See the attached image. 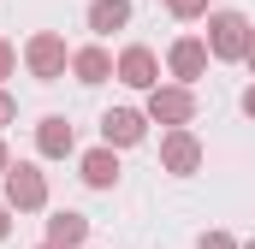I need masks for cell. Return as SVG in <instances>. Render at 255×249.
Returning a JSON list of instances; mask_svg holds the SVG:
<instances>
[{
  "label": "cell",
  "instance_id": "cell-4",
  "mask_svg": "<svg viewBox=\"0 0 255 249\" xmlns=\"http://www.w3.org/2000/svg\"><path fill=\"white\" fill-rule=\"evenodd\" d=\"M6 208L12 214H36V208H48V178L30 166V160H18V166H6Z\"/></svg>",
  "mask_w": 255,
  "mask_h": 249
},
{
  "label": "cell",
  "instance_id": "cell-9",
  "mask_svg": "<svg viewBox=\"0 0 255 249\" xmlns=\"http://www.w3.org/2000/svg\"><path fill=\"white\" fill-rule=\"evenodd\" d=\"M71 148H77V130H71V119L48 113V119L36 124V154H42V160H65Z\"/></svg>",
  "mask_w": 255,
  "mask_h": 249
},
{
  "label": "cell",
  "instance_id": "cell-1",
  "mask_svg": "<svg viewBox=\"0 0 255 249\" xmlns=\"http://www.w3.org/2000/svg\"><path fill=\"white\" fill-rule=\"evenodd\" d=\"M24 65H30V77H36V83H60L65 65H71L65 36H60V30H36V36L24 42Z\"/></svg>",
  "mask_w": 255,
  "mask_h": 249
},
{
  "label": "cell",
  "instance_id": "cell-8",
  "mask_svg": "<svg viewBox=\"0 0 255 249\" xmlns=\"http://www.w3.org/2000/svg\"><path fill=\"white\" fill-rule=\"evenodd\" d=\"M148 136V113H136V107H113V113H101V142H113V148H136Z\"/></svg>",
  "mask_w": 255,
  "mask_h": 249
},
{
  "label": "cell",
  "instance_id": "cell-3",
  "mask_svg": "<svg viewBox=\"0 0 255 249\" xmlns=\"http://www.w3.org/2000/svg\"><path fill=\"white\" fill-rule=\"evenodd\" d=\"M196 119V89L190 83H154L148 89V124H190Z\"/></svg>",
  "mask_w": 255,
  "mask_h": 249
},
{
  "label": "cell",
  "instance_id": "cell-19",
  "mask_svg": "<svg viewBox=\"0 0 255 249\" xmlns=\"http://www.w3.org/2000/svg\"><path fill=\"white\" fill-rule=\"evenodd\" d=\"M244 113H250V119H255V83H250V89H244Z\"/></svg>",
  "mask_w": 255,
  "mask_h": 249
},
{
  "label": "cell",
  "instance_id": "cell-5",
  "mask_svg": "<svg viewBox=\"0 0 255 249\" xmlns=\"http://www.w3.org/2000/svg\"><path fill=\"white\" fill-rule=\"evenodd\" d=\"M160 166H166L172 178H190L196 166H202V142H196L190 124H172V130L160 136Z\"/></svg>",
  "mask_w": 255,
  "mask_h": 249
},
{
  "label": "cell",
  "instance_id": "cell-20",
  "mask_svg": "<svg viewBox=\"0 0 255 249\" xmlns=\"http://www.w3.org/2000/svg\"><path fill=\"white\" fill-rule=\"evenodd\" d=\"M244 65H250V71H255V30H250V54H244Z\"/></svg>",
  "mask_w": 255,
  "mask_h": 249
},
{
  "label": "cell",
  "instance_id": "cell-6",
  "mask_svg": "<svg viewBox=\"0 0 255 249\" xmlns=\"http://www.w3.org/2000/svg\"><path fill=\"white\" fill-rule=\"evenodd\" d=\"M113 77H119L125 89H142V95H148V89L160 83V60H154V48H142V42L125 48V54L113 60Z\"/></svg>",
  "mask_w": 255,
  "mask_h": 249
},
{
  "label": "cell",
  "instance_id": "cell-17",
  "mask_svg": "<svg viewBox=\"0 0 255 249\" xmlns=\"http://www.w3.org/2000/svg\"><path fill=\"white\" fill-rule=\"evenodd\" d=\"M12 119H18V101H12V95L0 89V124H12Z\"/></svg>",
  "mask_w": 255,
  "mask_h": 249
},
{
  "label": "cell",
  "instance_id": "cell-16",
  "mask_svg": "<svg viewBox=\"0 0 255 249\" xmlns=\"http://www.w3.org/2000/svg\"><path fill=\"white\" fill-rule=\"evenodd\" d=\"M196 249H244V244H232L226 232H202V244H196Z\"/></svg>",
  "mask_w": 255,
  "mask_h": 249
},
{
  "label": "cell",
  "instance_id": "cell-21",
  "mask_svg": "<svg viewBox=\"0 0 255 249\" xmlns=\"http://www.w3.org/2000/svg\"><path fill=\"white\" fill-rule=\"evenodd\" d=\"M6 166H12V154H6V142H0V178H6Z\"/></svg>",
  "mask_w": 255,
  "mask_h": 249
},
{
  "label": "cell",
  "instance_id": "cell-7",
  "mask_svg": "<svg viewBox=\"0 0 255 249\" xmlns=\"http://www.w3.org/2000/svg\"><path fill=\"white\" fill-rule=\"evenodd\" d=\"M208 60H214V54H208V42H202V36H178V42L166 48V71H172L178 83H196V77L208 71Z\"/></svg>",
  "mask_w": 255,
  "mask_h": 249
},
{
  "label": "cell",
  "instance_id": "cell-22",
  "mask_svg": "<svg viewBox=\"0 0 255 249\" xmlns=\"http://www.w3.org/2000/svg\"><path fill=\"white\" fill-rule=\"evenodd\" d=\"M36 249H60V244H36Z\"/></svg>",
  "mask_w": 255,
  "mask_h": 249
},
{
  "label": "cell",
  "instance_id": "cell-12",
  "mask_svg": "<svg viewBox=\"0 0 255 249\" xmlns=\"http://www.w3.org/2000/svg\"><path fill=\"white\" fill-rule=\"evenodd\" d=\"M48 244H60V249H83V244H89V220H83V214H71V208H60V214L48 220Z\"/></svg>",
  "mask_w": 255,
  "mask_h": 249
},
{
  "label": "cell",
  "instance_id": "cell-11",
  "mask_svg": "<svg viewBox=\"0 0 255 249\" xmlns=\"http://www.w3.org/2000/svg\"><path fill=\"white\" fill-rule=\"evenodd\" d=\"M71 77H77V83H89V89H95V83H107V77H113V54H107L101 42L77 48V54H71Z\"/></svg>",
  "mask_w": 255,
  "mask_h": 249
},
{
  "label": "cell",
  "instance_id": "cell-13",
  "mask_svg": "<svg viewBox=\"0 0 255 249\" xmlns=\"http://www.w3.org/2000/svg\"><path fill=\"white\" fill-rule=\"evenodd\" d=\"M130 24V0H89V30L95 36H113Z\"/></svg>",
  "mask_w": 255,
  "mask_h": 249
},
{
  "label": "cell",
  "instance_id": "cell-23",
  "mask_svg": "<svg viewBox=\"0 0 255 249\" xmlns=\"http://www.w3.org/2000/svg\"><path fill=\"white\" fill-rule=\"evenodd\" d=\"M244 249H255V238H250V244H244Z\"/></svg>",
  "mask_w": 255,
  "mask_h": 249
},
{
  "label": "cell",
  "instance_id": "cell-2",
  "mask_svg": "<svg viewBox=\"0 0 255 249\" xmlns=\"http://www.w3.org/2000/svg\"><path fill=\"white\" fill-rule=\"evenodd\" d=\"M250 18H244V12H208V36H202V42H208V54H214V60H244V54H250Z\"/></svg>",
  "mask_w": 255,
  "mask_h": 249
},
{
  "label": "cell",
  "instance_id": "cell-15",
  "mask_svg": "<svg viewBox=\"0 0 255 249\" xmlns=\"http://www.w3.org/2000/svg\"><path fill=\"white\" fill-rule=\"evenodd\" d=\"M12 71H18V48H12V42H6V36H0V83H6V77H12Z\"/></svg>",
  "mask_w": 255,
  "mask_h": 249
},
{
  "label": "cell",
  "instance_id": "cell-14",
  "mask_svg": "<svg viewBox=\"0 0 255 249\" xmlns=\"http://www.w3.org/2000/svg\"><path fill=\"white\" fill-rule=\"evenodd\" d=\"M166 12H172V18H202L208 0H166Z\"/></svg>",
  "mask_w": 255,
  "mask_h": 249
},
{
  "label": "cell",
  "instance_id": "cell-18",
  "mask_svg": "<svg viewBox=\"0 0 255 249\" xmlns=\"http://www.w3.org/2000/svg\"><path fill=\"white\" fill-rule=\"evenodd\" d=\"M6 238H12V208L0 202V244H6Z\"/></svg>",
  "mask_w": 255,
  "mask_h": 249
},
{
  "label": "cell",
  "instance_id": "cell-10",
  "mask_svg": "<svg viewBox=\"0 0 255 249\" xmlns=\"http://www.w3.org/2000/svg\"><path fill=\"white\" fill-rule=\"evenodd\" d=\"M77 172H83V184H89V190H113V184H119V148H113V142L89 148V154L77 160Z\"/></svg>",
  "mask_w": 255,
  "mask_h": 249
}]
</instances>
